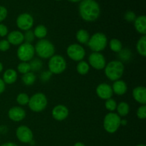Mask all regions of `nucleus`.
<instances>
[{"label": "nucleus", "mask_w": 146, "mask_h": 146, "mask_svg": "<svg viewBox=\"0 0 146 146\" xmlns=\"http://www.w3.org/2000/svg\"><path fill=\"white\" fill-rule=\"evenodd\" d=\"M137 116L139 119H145L146 118V106L143 105L138 108L137 111Z\"/></svg>", "instance_id": "34"}, {"label": "nucleus", "mask_w": 146, "mask_h": 146, "mask_svg": "<svg viewBox=\"0 0 146 146\" xmlns=\"http://www.w3.org/2000/svg\"><path fill=\"white\" fill-rule=\"evenodd\" d=\"M74 146H86V145H84V143H82L78 142V143H76L74 144Z\"/></svg>", "instance_id": "43"}, {"label": "nucleus", "mask_w": 146, "mask_h": 146, "mask_svg": "<svg viewBox=\"0 0 146 146\" xmlns=\"http://www.w3.org/2000/svg\"><path fill=\"white\" fill-rule=\"evenodd\" d=\"M113 92L115 93L117 95H123L127 92L128 87L126 84L122 80H117L113 84L112 87Z\"/></svg>", "instance_id": "18"}, {"label": "nucleus", "mask_w": 146, "mask_h": 146, "mask_svg": "<svg viewBox=\"0 0 146 146\" xmlns=\"http://www.w3.org/2000/svg\"><path fill=\"white\" fill-rule=\"evenodd\" d=\"M105 106L107 110H108L109 111H114L115 109H116L117 107V104L116 101H115L113 98H108V99L106 100L105 103Z\"/></svg>", "instance_id": "32"}, {"label": "nucleus", "mask_w": 146, "mask_h": 146, "mask_svg": "<svg viewBox=\"0 0 146 146\" xmlns=\"http://www.w3.org/2000/svg\"><path fill=\"white\" fill-rule=\"evenodd\" d=\"M133 98L139 104L145 105L146 104V88L144 86H138L133 91Z\"/></svg>", "instance_id": "16"}, {"label": "nucleus", "mask_w": 146, "mask_h": 146, "mask_svg": "<svg viewBox=\"0 0 146 146\" xmlns=\"http://www.w3.org/2000/svg\"><path fill=\"white\" fill-rule=\"evenodd\" d=\"M109 46L110 48L115 53H119L123 49L122 43L117 38H113L110 41Z\"/></svg>", "instance_id": "26"}, {"label": "nucleus", "mask_w": 146, "mask_h": 146, "mask_svg": "<svg viewBox=\"0 0 146 146\" xmlns=\"http://www.w3.org/2000/svg\"><path fill=\"white\" fill-rule=\"evenodd\" d=\"M2 70H3V65H2V64L0 62V73L2 71Z\"/></svg>", "instance_id": "44"}, {"label": "nucleus", "mask_w": 146, "mask_h": 146, "mask_svg": "<svg viewBox=\"0 0 146 146\" xmlns=\"http://www.w3.org/2000/svg\"><path fill=\"white\" fill-rule=\"evenodd\" d=\"M124 18H125V19L127 21H128V22H133V21H134L135 20L136 17H135V13L133 12V11H128L125 14Z\"/></svg>", "instance_id": "35"}, {"label": "nucleus", "mask_w": 146, "mask_h": 146, "mask_svg": "<svg viewBox=\"0 0 146 146\" xmlns=\"http://www.w3.org/2000/svg\"><path fill=\"white\" fill-rule=\"evenodd\" d=\"M88 61L91 66L96 70H101L106 65V58L100 52H93L88 57Z\"/></svg>", "instance_id": "10"}, {"label": "nucleus", "mask_w": 146, "mask_h": 146, "mask_svg": "<svg viewBox=\"0 0 146 146\" xmlns=\"http://www.w3.org/2000/svg\"><path fill=\"white\" fill-rule=\"evenodd\" d=\"M35 36H34V32L31 30H28L26 31V32L24 34V40L26 41V43H29L31 44L32 41H34Z\"/></svg>", "instance_id": "33"}, {"label": "nucleus", "mask_w": 146, "mask_h": 146, "mask_svg": "<svg viewBox=\"0 0 146 146\" xmlns=\"http://www.w3.org/2000/svg\"><path fill=\"white\" fill-rule=\"evenodd\" d=\"M10 48V44L7 40H1L0 41V51H7Z\"/></svg>", "instance_id": "36"}, {"label": "nucleus", "mask_w": 146, "mask_h": 146, "mask_svg": "<svg viewBox=\"0 0 146 146\" xmlns=\"http://www.w3.org/2000/svg\"><path fill=\"white\" fill-rule=\"evenodd\" d=\"M132 56L131 50L128 48H123L119 52V58L122 60L123 61H128L131 59Z\"/></svg>", "instance_id": "28"}, {"label": "nucleus", "mask_w": 146, "mask_h": 146, "mask_svg": "<svg viewBox=\"0 0 146 146\" xmlns=\"http://www.w3.org/2000/svg\"><path fill=\"white\" fill-rule=\"evenodd\" d=\"M17 69H18L19 72L21 73L22 74H27V73L30 72L31 71V67H30L29 63L27 62H21L17 66Z\"/></svg>", "instance_id": "30"}, {"label": "nucleus", "mask_w": 146, "mask_h": 146, "mask_svg": "<svg viewBox=\"0 0 146 146\" xmlns=\"http://www.w3.org/2000/svg\"><path fill=\"white\" fill-rule=\"evenodd\" d=\"M104 69L107 78L111 81H115L122 77L124 72V66L121 61L115 60L108 63Z\"/></svg>", "instance_id": "2"}, {"label": "nucleus", "mask_w": 146, "mask_h": 146, "mask_svg": "<svg viewBox=\"0 0 146 146\" xmlns=\"http://www.w3.org/2000/svg\"><path fill=\"white\" fill-rule=\"evenodd\" d=\"M69 1H72V2H77V1H80L81 0H69Z\"/></svg>", "instance_id": "45"}, {"label": "nucleus", "mask_w": 146, "mask_h": 146, "mask_svg": "<svg viewBox=\"0 0 146 146\" xmlns=\"http://www.w3.org/2000/svg\"><path fill=\"white\" fill-rule=\"evenodd\" d=\"M7 41L10 44H12V45H21L24 41V34L19 31H13L8 34Z\"/></svg>", "instance_id": "17"}, {"label": "nucleus", "mask_w": 146, "mask_h": 146, "mask_svg": "<svg viewBox=\"0 0 146 146\" xmlns=\"http://www.w3.org/2000/svg\"><path fill=\"white\" fill-rule=\"evenodd\" d=\"M137 51L138 54L142 56L145 57L146 56V36L143 35L139 38L136 45Z\"/></svg>", "instance_id": "22"}, {"label": "nucleus", "mask_w": 146, "mask_h": 146, "mask_svg": "<svg viewBox=\"0 0 146 146\" xmlns=\"http://www.w3.org/2000/svg\"><path fill=\"white\" fill-rule=\"evenodd\" d=\"M17 79V73L15 70L11 69H7V71L4 72V75H3V81H4V84H12L14 82H16Z\"/></svg>", "instance_id": "20"}, {"label": "nucleus", "mask_w": 146, "mask_h": 146, "mask_svg": "<svg viewBox=\"0 0 146 146\" xmlns=\"http://www.w3.org/2000/svg\"><path fill=\"white\" fill-rule=\"evenodd\" d=\"M121 117L115 113H109L104 120V129L109 133H114L121 126Z\"/></svg>", "instance_id": "5"}, {"label": "nucleus", "mask_w": 146, "mask_h": 146, "mask_svg": "<svg viewBox=\"0 0 146 146\" xmlns=\"http://www.w3.org/2000/svg\"><path fill=\"white\" fill-rule=\"evenodd\" d=\"M121 125H127V121H126V120H125V119L121 120Z\"/></svg>", "instance_id": "42"}, {"label": "nucleus", "mask_w": 146, "mask_h": 146, "mask_svg": "<svg viewBox=\"0 0 146 146\" xmlns=\"http://www.w3.org/2000/svg\"><path fill=\"white\" fill-rule=\"evenodd\" d=\"M66 53L68 56L75 61H82L86 55V51L84 47L78 44H71L68 46Z\"/></svg>", "instance_id": "9"}, {"label": "nucleus", "mask_w": 146, "mask_h": 146, "mask_svg": "<svg viewBox=\"0 0 146 146\" xmlns=\"http://www.w3.org/2000/svg\"><path fill=\"white\" fill-rule=\"evenodd\" d=\"M51 76H52V74L49 71H44V72L41 73V81H47L51 78Z\"/></svg>", "instance_id": "37"}, {"label": "nucleus", "mask_w": 146, "mask_h": 146, "mask_svg": "<svg viewBox=\"0 0 146 146\" xmlns=\"http://www.w3.org/2000/svg\"><path fill=\"white\" fill-rule=\"evenodd\" d=\"M100 7L94 0H83L79 5L81 18L86 21H94L100 15Z\"/></svg>", "instance_id": "1"}, {"label": "nucleus", "mask_w": 146, "mask_h": 146, "mask_svg": "<svg viewBox=\"0 0 146 146\" xmlns=\"http://www.w3.org/2000/svg\"><path fill=\"white\" fill-rule=\"evenodd\" d=\"M33 32L37 38H44L47 35V29L44 25H38L36 27Z\"/></svg>", "instance_id": "27"}, {"label": "nucleus", "mask_w": 146, "mask_h": 146, "mask_svg": "<svg viewBox=\"0 0 146 146\" xmlns=\"http://www.w3.org/2000/svg\"><path fill=\"white\" fill-rule=\"evenodd\" d=\"M48 66L51 74H60L66 68V62L62 56L54 55L50 58Z\"/></svg>", "instance_id": "7"}, {"label": "nucleus", "mask_w": 146, "mask_h": 146, "mask_svg": "<svg viewBox=\"0 0 146 146\" xmlns=\"http://www.w3.org/2000/svg\"><path fill=\"white\" fill-rule=\"evenodd\" d=\"M8 115L11 121L19 122L25 118L26 112L21 107L14 106L10 108L8 112Z\"/></svg>", "instance_id": "14"}, {"label": "nucleus", "mask_w": 146, "mask_h": 146, "mask_svg": "<svg viewBox=\"0 0 146 146\" xmlns=\"http://www.w3.org/2000/svg\"><path fill=\"white\" fill-rule=\"evenodd\" d=\"M16 135L19 141L23 143H29L33 140V133L29 127L21 125L18 127L16 131Z\"/></svg>", "instance_id": "11"}, {"label": "nucleus", "mask_w": 146, "mask_h": 146, "mask_svg": "<svg viewBox=\"0 0 146 146\" xmlns=\"http://www.w3.org/2000/svg\"><path fill=\"white\" fill-rule=\"evenodd\" d=\"M136 146H145V145H143V144H140V145H136Z\"/></svg>", "instance_id": "46"}, {"label": "nucleus", "mask_w": 146, "mask_h": 146, "mask_svg": "<svg viewBox=\"0 0 146 146\" xmlns=\"http://www.w3.org/2000/svg\"><path fill=\"white\" fill-rule=\"evenodd\" d=\"M30 67H31V70L33 71H38L42 68V61L41 60L36 58V59L31 60V62L29 63Z\"/></svg>", "instance_id": "29"}, {"label": "nucleus", "mask_w": 146, "mask_h": 146, "mask_svg": "<svg viewBox=\"0 0 146 146\" xmlns=\"http://www.w3.org/2000/svg\"><path fill=\"white\" fill-rule=\"evenodd\" d=\"M1 146H18V145H16V144L14 143L8 142V143H5L2 144Z\"/></svg>", "instance_id": "41"}, {"label": "nucleus", "mask_w": 146, "mask_h": 146, "mask_svg": "<svg viewBox=\"0 0 146 146\" xmlns=\"http://www.w3.org/2000/svg\"><path fill=\"white\" fill-rule=\"evenodd\" d=\"M89 64L84 61H81L76 66V70L78 73L81 75H86L89 71Z\"/></svg>", "instance_id": "25"}, {"label": "nucleus", "mask_w": 146, "mask_h": 146, "mask_svg": "<svg viewBox=\"0 0 146 146\" xmlns=\"http://www.w3.org/2000/svg\"><path fill=\"white\" fill-rule=\"evenodd\" d=\"M76 37L77 41H78L79 43H81V44H88L90 38L89 34H88V31L85 29L78 30L76 33Z\"/></svg>", "instance_id": "21"}, {"label": "nucleus", "mask_w": 146, "mask_h": 146, "mask_svg": "<svg viewBox=\"0 0 146 146\" xmlns=\"http://www.w3.org/2000/svg\"><path fill=\"white\" fill-rule=\"evenodd\" d=\"M29 101V97L27 94L21 93L19 94L17 97V103L21 106H25L28 104Z\"/></svg>", "instance_id": "31"}, {"label": "nucleus", "mask_w": 146, "mask_h": 146, "mask_svg": "<svg viewBox=\"0 0 146 146\" xmlns=\"http://www.w3.org/2000/svg\"><path fill=\"white\" fill-rule=\"evenodd\" d=\"M96 94L101 99L107 100L112 97L113 92L112 87L111 86L106 83H103L97 86Z\"/></svg>", "instance_id": "13"}, {"label": "nucleus", "mask_w": 146, "mask_h": 146, "mask_svg": "<svg viewBox=\"0 0 146 146\" xmlns=\"http://www.w3.org/2000/svg\"><path fill=\"white\" fill-rule=\"evenodd\" d=\"M107 37L103 33H96L91 38L88 42V46L94 52H100L106 47Z\"/></svg>", "instance_id": "4"}, {"label": "nucleus", "mask_w": 146, "mask_h": 146, "mask_svg": "<svg viewBox=\"0 0 146 146\" xmlns=\"http://www.w3.org/2000/svg\"><path fill=\"white\" fill-rule=\"evenodd\" d=\"M7 16V10L5 7L0 6V22L6 19Z\"/></svg>", "instance_id": "38"}, {"label": "nucleus", "mask_w": 146, "mask_h": 146, "mask_svg": "<svg viewBox=\"0 0 146 146\" xmlns=\"http://www.w3.org/2000/svg\"><path fill=\"white\" fill-rule=\"evenodd\" d=\"M57 1H59V0H57Z\"/></svg>", "instance_id": "47"}, {"label": "nucleus", "mask_w": 146, "mask_h": 146, "mask_svg": "<svg viewBox=\"0 0 146 146\" xmlns=\"http://www.w3.org/2000/svg\"><path fill=\"white\" fill-rule=\"evenodd\" d=\"M4 90H5V84L4 81L0 78V94L4 92Z\"/></svg>", "instance_id": "40"}, {"label": "nucleus", "mask_w": 146, "mask_h": 146, "mask_svg": "<svg viewBox=\"0 0 146 146\" xmlns=\"http://www.w3.org/2000/svg\"><path fill=\"white\" fill-rule=\"evenodd\" d=\"M135 28L136 31L143 35L146 34V17L145 16H140L134 21Z\"/></svg>", "instance_id": "19"}, {"label": "nucleus", "mask_w": 146, "mask_h": 146, "mask_svg": "<svg viewBox=\"0 0 146 146\" xmlns=\"http://www.w3.org/2000/svg\"><path fill=\"white\" fill-rule=\"evenodd\" d=\"M68 115V110L64 105H58L52 110V116L55 120L61 121L65 120Z\"/></svg>", "instance_id": "15"}, {"label": "nucleus", "mask_w": 146, "mask_h": 146, "mask_svg": "<svg viewBox=\"0 0 146 146\" xmlns=\"http://www.w3.org/2000/svg\"><path fill=\"white\" fill-rule=\"evenodd\" d=\"M37 55L42 58H50L54 55L55 48L51 41L46 39H41L36 44L34 47Z\"/></svg>", "instance_id": "3"}, {"label": "nucleus", "mask_w": 146, "mask_h": 146, "mask_svg": "<svg viewBox=\"0 0 146 146\" xmlns=\"http://www.w3.org/2000/svg\"><path fill=\"white\" fill-rule=\"evenodd\" d=\"M36 76L34 73L29 72L27 74H23L22 81L26 86H31L34 84L36 81Z\"/></svg>", "instance_id": "24"}, {"label": "nucleus", "mask_w": 146, "mask_h": 146, "mask_svg": "<svg viewBox=\"0 0 146 146\" xmlns=\"http://www.w3.org/2000/svg\"><path fill=\"white\" fill-rule=\"evenodd\" d=\"M35 54L34 47L31 44L24 43L19 46L17 49V56L22 62H27L32 60Z\"/></svg>", "instance_id": "8"}, {"label": "nucleus", "mask_w": 146, "mask_h": 146, "mask_svg": "<svg viewBox=\"0 0 146 146\" xmlns=\"http://www.w3.org/2000/svg\"><path fill=\"white\" fill-rule=\"evenodd\" d=\"M116 109L119 116H125L129 113L130 107L126 102H121L117 106Z\"/></svg>", "instance_id": "23"}, {"label": "nucleus", "mask_w": 146, "mask_h": 146, "mask_svg": "<svg viewBox=\"0 0 146 146\" xmlns=\"http://www.w3.org/2000/svg\"><path fill=\"white\" fill-rule=\"evenodd\" d=\"M29 106L34 112H41L47 106V98L42 93H37L33 95L29 101Z\"/></svg>", "instance_id": "6"}, {"label": "nucleus", "mask_w": 146, "mask_h": 146, "mask_svg": "<svg viewBox=\"0 0 146 146\" xmlns=\"http://www.w3.org/2000/svg\"><path fill=\"white\" fill-rule=\"evenodd\" d=\"M17 25L20 29L28 31L34 25V19L30 14L27 13L20 14L17 19Z\"/></svg>", "instance_id": "12"}, {"label": "nucleus", "mask_w": 146, "mask_h": 146, "mask_svg": "<svg viewBox=\"0 0 146 146\" xmlns=\"http://www.w3.org/2000/svg\"><path fill=\"white\" fill-rule=\"evenodd\" d=\"M8 34V29L4 24H0V36H5Z\"/></svg>", "instance_id": "39"}]
</instances>
